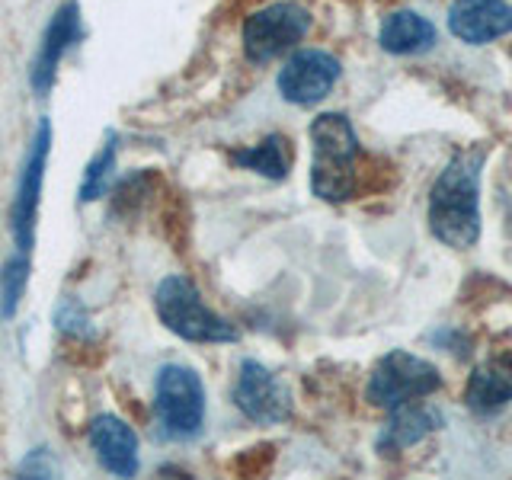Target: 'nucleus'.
<instances>
[{
    "instance_id": "nucleus-19",
    "label": "nucleus",
    "mask_w": 512,
    "mask_h": 480,
    "mask_svg": "<svg viewBox=\"0 0 512 480\" xmlns=\"http://www.w3.org/2000/svg\"><path fill=\"white\" fill-rule=\"evenodd\" d=\"M58 474V464L48 455V448H36L29 452L26 461L20 464V477H55Z\"/></svg>"
},
{
    "instance_id": "nucleus-17",
    "label": "nucleus",
    "mask_w": 512,
    "mask_h": 480,
    "mask_svg": "<svg viewBox=\"0 0 512 480\" xmlns=\"http://www.w3.org/2000/svg\"><path fill=\"white\" fill-rule=\"evenodd\" d=\"M116 151H119V141H116V135H109L103 151L96 154L84 170V180H80V202H93V199L106 196L112 176H116Z\"/></svg>"
},
{
    "instance_id": "nucleus-18",
    "label": "nucleus",
    "mask_w": 512,
    "mask_h": 480,
    "mask_svg": "<svg viewBox=\"0 0 512 480\" xmlns=\"http://www.w3.org/2000/svg\"><path fill=\"white\" fill-rule=\"evenodd\" d=\"M26 282H29V253L16 250L10 260L0 269V314L13 317L20 301L26 295Z\"/></svg>"
},
{
    "instance_id": "nucleus-11",
    "label": "nucleus",
    "mask_w": 512,
    "mask_h": 480,
    "mask_svg": "<svg viewBox=\"0 0 512 480\" xmlns=\"http://www.w3.org/2000/svg\"><path fill=\"white\" fill-rule=\"evenodd\" d=\"M448 29L464 45H487L512 32L509 0H455L448 10Z\"/></svg>"
},
{
    "instance_id": "nucleus-4",
    "label": "nucleus",
    "mask_w": 512,
    "mask_h": 480,
    "mask_svg": "<svg viewBox=\"0 0 512 480\" xmlns=\"http://www.w3.org/2000/svg\"><path fill=\"white\" fill-rule=\"evenodd\" d=\"M154 413L167 439H192L205 420V384L189 365H164L154 384Z\"/></svg>"
},
{
    "instance_id": "nucleus-10",
    "label": "nucleus",
    "mask_w": 512,
    "mask_h": 480,
    "mask_svg": "<svg viewBox=\"0 0 512 480\" xmlns=\"http://www.w3.org/2000/svg\"><path fill=\"white\" fill-rule=\"evenodd\" d=\"M77 39H80V7H77V0H68V4H61L52 20H48L39 39V48H36V58H32L29 80L39 93L52 90L61 61L71 52V45Z\"/></svg>"
},
{
    "instance_id": "nucleus-3",
    "label": "nucleus",
    "mask_w": 512,
    "mask_h": 480,
    "mask_svg": "<svg viewBox=\"0 0 512 480\" xmlns=\"http://www.w3.org/2000/svg\"><path fill=\"white\" fill-rule=\"evenodd\" d=\"M157 317L186 343H237L240 333L231 320H224L202 301L196 282L186 276H167L154 292Z\"/></svg>"
},
{
    "instance_id": "nucleus-14",
    "label": "nucleus",
    "mask_w": 512,
    "mask_h": 480,
    "mask_svg": "<svg viewBox=\"0 0 512 480\" xmlns=\"http://www.w3.org/2000/svg\"><path fill=\"white\" fill-rule=\"evenodd\" d=\"M512 400V352H496L487 362H480L464 391V404L474 413L487 416L503 410Z\"/></svg>"
},
{
    "instance_id": "nucleus-16",
    "label": "nucleus",
    "mask_w": 512,
    "mask_h": 480,
    "mask_svg": "<svg viewBox=\"0 0 512 480\" xmlns=\"http://www.w3.org/2000/svg\"><path fill=\"white\" fill-rule=\"evenodd\" d=\"M231 164L260 173L266 180H285L288 170H292V144L285 135H269L253 148L231 151Z\"/></svg>"
},
{
    "instance_id": "nucleus-5",
    "label": "nucleus",
    "mask_w": 512,
    "mask_h": 480,
    "mask_svg": "<svg viewBox=\"0 0 512 480\" xmlns=\"http://www.w3.org/2000/svg\"><path fill=\"white\" fill-rule=\"evenodd\" d=\"M439 388H442V375L436 365L413 356L407 349H391L375 365L372 378H368L365 400L372 407L391 410L397 404H407V400H423L429 394H436Z\"/></svg>"
},
{
    "instance_id": "nucleus-8",
    "label": "nucleus",
    "mask_w": 512,
    "mask_h": 480,
    "mask_svg": "<svg viewBox=\"0 0 512 480\" xmlns=\"http://www.w3.org/2000/svg\"><path fill=\"white\" fill-rule=\"evenodd\" d=\"M343 68L340 58H333L324 48H301L282 64L279 71V93L292 106H314L336 87Z\"/></svg>"
},
{
    "instance_id": "nucleus-1",
    "label": "nucleus",
    "mask_w": 512,
    "mask_h": 480,
    "mask_svg": "<svg viewBox=\"0 0 512 480\" xmlns=\"http://www.w3.org/2000/svg\"><path fill=\"white\" fill-rule=\"evenodd\" d=\"M487 151H458L429 192V228L445 247L471 250L480 237V167Z\"/></svg>"
},
{
    "instance_id": "nucleus-15",
    "label": "nucleus",
    "mask_w": 512,
    "mask_h": 480,
    "mask_svg": "<svg viewBox=\"0 0 512 480\" xmlns=\"http://www.w3.org/2000/svg\"><path fill=\"white\" fill-rule=\"evenodd\" d=\"M439 42V32L416 10H397L384 16L378 29V45L388 55H423Z\"/></svg>"
},
{
    "instance_id": "nucleus-9",
    "label": "nucleus",
    "mask_w": 512,
    "mask_h": 480,
    "mask_svg": "<svg viewBox=\"0 0 512 480\" xmlns=\"http://www.w3.org/2000/svg\"><path fill=\"white\" fill-rule=\"evenodd\" d=\"M234 404L247 420L272 426L292 416V394L282 384L279 375H272L266 365L247 359L240 365V375L234 384Z\"/></svg>"
},
{
    "instance_id": "nucleus-6",
    "label": "nucleus",
    "mask_w": 512,
    "mask_h": 480,
    "mask_svg": "<svg viewBox=\"0 0 512 480\" xmlns=\"http://www.w3.org/2000/svg\"><path fill=\"white\" fill-rule=\"evenodd\" d=\"M311 32V13L292 0H279L247 16L244 23V55L250 64H269Z\"/></svg>"
},
{
    "instance_id": "nucleus-12",
    "label": "nucleus",
    "mask_w": 512,
    "mask_h": 480,
    "mask_svg": "<svg viewBox=\"0 0 512 480\" xmlns=\"http://www.w3.org/2000/svg\"><path fill=\"white\" fill-rule=\"evenodd\" d=\"M90 445L100 464L116 477L138 474V436L125 420L112 413H100L90 423Z\"/></svg>"
},
{
    "instance_id": "nucleus-2",
    "label": "nucleus",
    "mask_w": 512,
    "mask_h": 480,
    "mask_svg": "<svg viewBox=\"0 0 512 480\" xmlns=\"http://www.w3.org/2000/svg\"><path fill=\"white\" fill-rule=\"evenodd\" d=\"M311 144V192L324 202H346L356 192V128L343 112H324L311 122Z\"/></svg>"
},
{
    "instance_id": "nucleus-13",
    "label": "nucleus",
    "mask_w": 512,
    "mask_h": 480,
    "mask_svg": "<svg viewBox=\"0 0 512 480\" xmlns=\"http://www.w3.org/2000/svg\"><path fill=\"white\" fill-rule=\"evenodd\" d=\"M442 423H445V416L436 407L420 404V400H407V404H397V407H391L388 423H384L381 436H378V452L381 455L404 452V448L423 442L436 429H442Z\"/></svg>"
},
{
    "instance_id": "nucleus-7",
    "label": "nucleus",
    "mask_w": 512,
    "mask_h": 480,
    "mask_svg": "<svg viewBox=\"0 0 512 480\" xmlns=\"http://www.w3.org/2000/svg\"><path fill=\"white\" fill-rule=\"evenodd\" d=\"M48 154H52V122L39 119L36 132H32V141H29V151L23 157L20 176H16V192H13L10 228H13V240H16V250L20 253H29L36 247V218H39Z\"/></svg>"
},
{
    "instance_id": "nucleus-20",
    "label": "nucleus",
    "mask_w": 512,
    "mask_h": 480,
    "mask_svg": "<svg viewBox=\"0 0 512 480\" xmlns=\"http://www.w3.org/2000/svg\"><path fill=\"white\" fill-rule=\"evenodd\" d=\"M80 324H90L84 308H80L77 301H64L61 308H58V327L61 330H68V333H90V327H80Z\"/></svg>"
}]
</instances>
